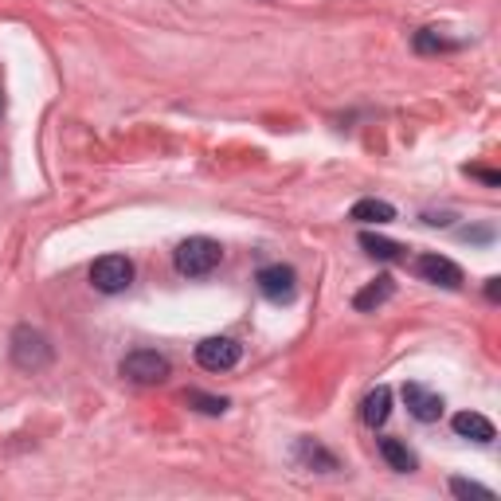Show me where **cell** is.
I'll use <instances>...</instances> for the list:
<instances>
[{"label": "cell", "mask_w": 501, "mask_h": 501, "mask_svg": "<svg viewBox=\"0 0 501 501\" xmlns=\"http://www.w3.org/2000/svg\"><path fill=\"white\" fill-rule=\"evenodd\" d=\"M223 259V247L216 240H208V235H192V240H184L177 250H173V262L180 274H189V279H204V274H212Z\"/></svg>", "instance_id": "obj_1"}, {"label": "cell", "mask_w": 501, "mask_h": 501, "mask_svg": "<svg viewBox=\"0 0 501 501\" xmlns=\"http://www.w3.org/2000/svg\"><path fill=\"white\" fill-rule=\"evenodd\" d=\"M12 361H16L20 368H28V373H36V368H47L51 364L47 337L39 333V329H32V325H20L16 333H12Z\"/></svg>", "instance_id": "obj_2"}, {"label": "cell", "mask_w": 501, "mask_h": 501, "mask_svg": "<svg viewBox=\"0 0 501 501\" xmlns=\"http://www.w3.org/2000/svg\"><path fill=\"white\" fill-rule=\"evenodd\" d=\"M169 373H173L169 357H161V353H153V349H138L122 361V376L134 380V384H165Z\"/></svg>", "instance_id": "obj_3"}, {"label": "cell", "mask_w": 501, "mask_h": 501, "mask_svg": "<svg viewBox=\"0 0 501 501\" xmlns=\"http://www.w3.org/2000/svg\"><path fill=\"white\" fill-rule=\"evenodd\" d=\"M90 282L102 294H122V290L134 282V262L126 255H102L95 267H90Z\"/></svg>", "instance_id": "obj_4"}, {"label": "cell", "mask_w": 501, "mask_h": 501, "mask_svg": "<svg viewBox=\"0 0 501 501\" xmlns=\"http://www.w3.org/2000/svg\"><path fill=\"white\" fill-rule=\"evenodd\" d=\"M243 357V345L231 337H204L200 345H196V364L208 368V373H228L235 368Z\"/></svg>", "instance_id": "obj_5"}, {"label": "cell", "mask_w": 501, "mask_h": 501, "mask_svg": "<svg viewBox=\"0 0 501 501\" xmlns=\"http://www.w3.org/2000/svg\"><path fill=\"white\" fill-rule=\"evenodd\" d=\"M255 282H259V290H262V298H271V302H294V294H298V274H294V267H286V262H271V267H262L259 274H255Z\"/></svg>", "instance_id": "obj_6"}, {"label": "cell", "mask_w": 501, "mask_h": 501, "mask_svg": "<svg viewBox=\"0 0 501 501\" xmlns=\"http://www.w3.org/2000/svg\"><path fill=\"white\" fill-rule=\"evenodd\" d=\"M415 271H419V279L431 282V286H443V290H458V286H463V267L451 262L446 255H419Z\"/></svg>", "instance_id": "obj_7"}, {"label": "cell", "mask_w": 501, "mask_h": 501, "mask_svg": "<svg viewBox=\"0 0 501 501\" xmlns=\"http://www.w3.org/2000/svg\"><path fill=\"white\" fill-rule=\"evenodd\" d=\"M404 404H407V412H412L419 424H435V419L443 415V395L439 392H431L424 384H404Z\"/></svg>", "instance_id": "obj_8"}, {"label": "cell", "mask_w": 501, "mask_h": 501, "mask_svg": "<svg viewBox=\"0 0 501 501\" xmlns=\"http://www.w3.org/2000/svg\"><path fill=\"white\" fill-rule=\"evenodd\" d=\"M451 427H455L458 439H470V443H482V446L497 439L494 424H490L486 415H478V412H458V415L451 419Z\"/></svg>", "instance_id": "obj_9"}, {"label": "cell", "mask_w": 501, "mask_h": 501, "mask_svg": "<svg viewBox=\"0 0 501 501\" xmlns=\"http://www.w3.org/2000/svg\"><path fill=\"white\" fill-rule=\"evenodd\" d=\"M388 415H392V388L380 384V388H373L361 400V419H364L368 427H384Z\"/></svg>", "instance_id": "obj_10"}, {"label": "cell", "mask_w": 501, "mask_h": 501, "mask_svg": "<svg viewBox=\"0 0 501 501\" xmlns=\"http://www.w3.org/2000/svg\"><path fill=\"white\" fill-rule=\"evenodd\" d=\"M395 294V282L388 279V274H380L376 282H368L364 290H357V298H353V310H361V313H373V310H380L384 302Z\"/></svg>", "instance_id": "obj_11"}, {"label": "cell", "mask_w": 501, "mask_h": 501, "mask_svg": "<svg viewBox=\"0 0 501 501\" xmlns=\"http://www.w3.org/2000/svg\"><path fill=\"white\" fill-rule=\"evenodd\" d=\"M349 220H357V223H392L395 220V208L388 200H376V196H364V200L353 204Z\"/></svg>", "instance_id": "obj_12"}, {"label": "cell", "mask_w": 501, "mask_h": 501, "mask_svg": "<svg viewBox=\"0 0 501 501\" xmlns=\"http://www.w3.org/2000/svg\"><path fill=\"white\" fill-rule=\"evenodd\" d=\"M380 455H384V463L395 470V474H412L419 466V458L407 451L400 439H380Z\"/></svg>", "instance_id": "obj_13"}, {"label": "cell", "mask_w": 501, "mask_h": 501, "mask_svg": "<svg viewBox=\"0 0 501 501\" xmlns=\"http://www.w3.org/2000/svg\"><path fill=\"white\" fill-rule=\"evenodd\" d=\"M361 247H364L373 259H380V262H395V259L404 255V247H400V243L380 240V235H373V231H364V235H361Z\"/></svg>", "instance_id": "obj_14"}, {"label": "cell", "mask_w": 501, "mask_h": 501, "mask_svg": "<svg viewBox=\"0 0 501 501\" xmlns=\"http://www.w3.org/2000/svg\"><path fill=\"white\" fill-rule=\"evenodd\" d=\"M184 404L196 407V412H204V415H223L231 407L223 395H208V392H184Z\"/></svg>", "instance_id": "obj_15"}, {"label": "cell", "mask_w": 501, "mask_h": 501, "mask_svg": "<svg viewBox=\"0 0 501 501\" xmlns=\"http://www.w3.org/2000/svg\"><path fill=\"white\" fill-rule=\"evenodd\" d=\"M298 458H302V463H318L322 470H337V458L333 455H329V451H322V446L318 443H313V439H302L298 443Z\"/></svg>", "instance_id": "obj_16"}, {"label": "cell", "mask_w": 501, "mask_h": 501, "mask_svg": "<svg viewBox=\"0 0 501 501\" xmlns=\"http://www.w3.org/2000/svg\"><path fill=\"white\" fill-rule=\"evenodd\" d=\"M455 47H458L455 39L439 36L435 28H424V32H415V51H419V56H427V51H455Z\"/></svg>", "instance_id": "obj_17"}, {"label": "cell", "mask_w": 501, "mask_h": 501, "mask_svg": "<svg viewBox=\"0 0 501 501\" xmlns=\"http://www.w3.org/2000/svg\"><path fill=\"white\" fill-rule=\"evenodd\" d=\"M451 494H455V497H482V501H490V497H494L490 486L470 482V478H451Z\"/></svg>", "instance_id": "obj_18"}, {"label": "cell", "mask_w": 501, "mask_h": 501, "mask_svg": "<svg viewBox=\"0 0 501 501\" xmlns=\"http://www.w3.org/2000/svg\"><path fill=\"white\" fill-rule=\"evenodd\" d=\"M466 173H470V177H482L486 184H494V189L501 184V177H497V173H490V169H466Z\"/></svg>", "instance_id": "obj_19"}, {"label": "cell", "mask_w": 501, "mask_h": 501, "mask_svg": "<svg viewBox=\"0 0 501 501\" xmlns=\"http://www.w3.org/2000/svg\"><path fill=\"white\" fill-rule=\"evenodd\" d=\"M486 298H490V302L501 298V279H486Z\"/></svg>", "instance_id": "obj_20"}]
</instances>
